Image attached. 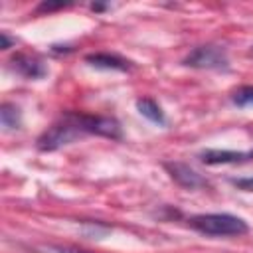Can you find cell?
I'll use <instances>...</instances> for the list:
<instances>
[{"instance_id":"1","label":"cell","mask_w":253,"mask_h":253,"mask_svg":"<svg viewBox=\"0 0 253 253\" xmlns=\"http://www.w3.org/2000/svg\"><path fill=\"white\" fill-rule=\"evenodd\" d=\"M190 225L206 235L213 237H235L247 233V223L231 213H202L190 219Z\"/></svg>"},{"instance_id":"2","label":"cell","mask_w":253,"mask_h":253,"mask_svg":"<svg viewBox=\"0 0 253 253\" xmlns=\"http://www.w3.org/2000/svg\"><path fill=\"white\" fill-rule=\"evenodd\" d=\"M83 134H87V132L81 126V123L77 119V113H67L59 123L49 126L38 138V146H40V150H55L59 146H65V144L77 140Z\"/></svg>"},{"instance_id":"3","label":"cell","mask_w":253,"mask_h":253,"mask_svg":"<svg viewBox=\"0 0 253 253\" xmlns=\"http://www.w3.org/2000/svg\"><path fill=\"white\" fill-rule=\"evenodd\" d=\"M184 63L196 69H221L227 67V55L219 45H200L184 59Z\"/></svg>"},{"instance_id":"4","label":"cell","mask_w":253,"mask_h":253,"mask_svg":"<svg viewBox=\"0 0 253 253\" xmlns=\"http://www.w3.org/2000/svg\"><path fill=\"white\" fill-rule=\"evenodd\" d=\"M164 168L168 170L170 178H172L176 184H180L182 188L196 190V188L206 186V180H204L194 168H190L188 164H182V162H166Z\"/></svg>"},{"instance_id":"5","label":"cell","mask_w":253,"mask_h":253,"mask_svg":"<svg viewBox=\"0 0 253 253\" xmlns=\"http://www.w3.org/2000/svg\"><path fill=\"white\" fill-rule=\"evenodd\" d=\"M202 160L206 164H237L245 160H253V150L249 152H235V150H206L202 152Z\"/></svg>"},{"instance_id":"6","label":"cell","mask_w":253,"mask_h":253,"mask_svg":"<svg viewBox=\"0 0 253 253\" xmlns=\"http://www.w3.org/2000/svg\"><path fill=\"white\" fill-rule=\"evenodd\" d=\"M12 63H14V67H16L22 75L32 77V79L42 77V75L45 73V67L42 65V61H38L36 57H30V55H18V57H14Z\"/></svg>"},{"instance_id":"7","label":"cell","mask_w":253,"mask_h":253,"mask_svg":"<svg viewBox=\"0 0 253 253\" xmlns=\"http://www.w3.org/2000/svg\"><path fill=\"white\" fill-rule=\"evenodd\" d=\"M87 61L103 69H119V71L128 69V61L121 59L119 55H111V53H93V55H87Z\"/></svg>"},{"instance_id":"8","label":"cell","mask_w":253,"mask_h":253,"mask_svg":"<svg viewBox=\"0 0 253 253\" xmlns=\"http://www.w3.org/2000/svg\"><path fill=\"white\" fill-rule=\"evenodd\" d=\"M136 109H138V113L142 115V117H146L148 121H152V123H158V125H164V113H162V109L158 107V103H154L152 99H138L136 101Z\"/></svg>"},{"instance_id":"9","label":"cell","mask_w":253,"mask_h":253,"mask_svg":"<svg viewBox=\"0 0 253 253\" xmlns=\"http://www.w3.org/2000/svg\"><path fill=\"white\" fill-rule=\"evenodd\" d=\"M0 119H2V125L6 128H18V125H20V113H18V109L14 105H8V103L2 105Z\"/></svg>"},{"instance_id":"10","label":"cell","mask_w":253,"mask_h":253,"mask_svg":"<svg viewBox=\"0 0 253 253\" xmlns=\"http://www.w3.org/2000/svg\"><path fill=\"white\" fill-rule=\"evenodd\" d=\"M233 103L237 107H251L253 105V85H247V87H241L233 93Z\"/></svg>"},{"instance_id":"11","label":"cell","mask_w":253,"mask_h":253,"mask_svg":"<svg viewBox=\"0 0 253 253\" xmlns=\"http://www.w3.org/2000/svg\"><path fill=\"white\" fill-rule=\"evenodd\" d=\"M38 251L40 253H89V251L67 247V245H42V247H38Z\"/></svg>"},{"instance_id":"12","label":"cell","mask_w":253,"mask_h":253,"mask_svg":"<svg viewBox=\"0 0 253 253\" xmlns=\"http://www.w3.org/2000/svg\"><path fill=\"white\" fill-rule=\"evenodd\" d=\"M233 186H237L239 190H245V192H253V178H237V180H233Z\"/></svg>"},{"instance_id":"13","label":"cell","mask_w":253,"mask_h":253,"mask_svg":"<svg viewBox=\"0 0 253 253\" xmlns=\"http://www.w3.org/2000/svg\"><path fill=\"white\" fill-rule=\"evenodd\" d=\"M8 45H10V40L6 34H2V49H8Z\"/></svg>"},{"instance_id":"14","label":"cell","mask_w":253,"mask_h":253,"mask_svg":"<svg viewBox=\"0 0 253 253\" xmlns=\"http://www.w3.org/2000/svg\"><path fill=\"white\" fill-rule=\"evenodd\" d=\"M251 53H253V49H251Z\"/></svg>"}]
</instances>
